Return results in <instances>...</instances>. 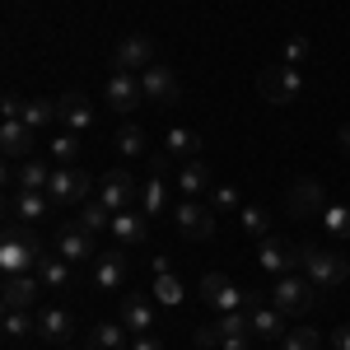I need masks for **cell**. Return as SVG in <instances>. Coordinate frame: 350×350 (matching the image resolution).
Masks as SVG:
<instances>
[{"instance_id":"obj_1","label":"cell","mask_w":350,"mask_h":350,"mask_svg":"<svg viewBox=\"0 0 350 350\" xmlns=\"http://www.w3.org/2000/svg\"><path fill=\"white\" fill-rule=\"evenodd\" d=\"M38 262H42V239L14 219V224L5 229V239H0V271H5V275H24V271H33Z\"/></svg>"},{"instance_id":"obj_2","label":"cell","mask_w":350,"mask_h":350,"mask_svg":"<svg viewBox=\"0 0 350 350\" xmlns=\"http://www.w3.org/2000/svg\"><path fill=\"white\" fill-rule=\"evenodd\" d=\"M295 267H304V275L313 280V285H341L350 275V262L341 252H327V247H313V243H299L295 247Z\"/></svg>"},{"instance_id":"obj_3","label":"cell","mask_w":350,"mask_h":350,"mask_svg":"<svg viewBox=\"0 0 350 350\" xmlns=\"http://www.w3.org/2000/svg\"><path fill=\"white\" fill-rule=\"evenodd\" d=\"M257 94L267 98V103H275V108H285V103H295L299 94H304V70L299 66H267L262 75H257Z\"/></svg>"},{"instance_id":"obj_4","label":"cell","mask_w":350,"mask_h":350,"mask_svg":"<svg viewBox=\"0 0 350 350\" xmlns=\"http://www.w3.org/2000/svg\"><path fill=\"white\" fill-rule=\"evenodd\" d=\"M173 224H178V234H183V239L206 243V239H215L219 215L211 211V201H196V196H187V201H178V206H173Z\"/></svg>"},{"instance_id":"obj_5","label":"cell","mask_w":350,"mask_h":350,"mask_svg":"<svg viewBox=\"0 0 350 350\" xmlns=\"http://www.w3.org/2000/svg\"><path fill=\"white\" fill-rule=\"evenodd\" d=\"M313 290H318V285H313L308 275H295V271H290V275H275V285H271V304H275L285 318H299V313L313 308Z\"/></svg>"},{"instance_id":"obj_6","label":"cell","mask_w":350,"mask_h":350,"mask_svg":"<svg viewBox=\"0 0 350 350\" xmlns=\"http://www.w3.org/2000/svg\"><path fill=\"white\" fill-rule=\"evenodd\" d=\"M98 201L108 206L112 215L135 211V206H140V183H135L126 168H108V173H103V183H98Z\"/></svg>"},{"instance_id":"obj_7","label":"cell","mask_w":350,"mask_h":350,"mask_svg":"<svg viewBox=\"0 0 350 350\" xmlns=\"http://www.w3.org/2000/svg\"><path fill=\"white\" fill-rule=\"evenodd\" d=\"M168 178H173V154H154L150 159V178L140 183V211L145 215H159L163 206L173 201L168 196Z\"/></svg>"},{"instance_id":"obj_8","label":"cell","mask_w":350,"mask_h":350,"mask_svg":"<svg viewBox=\"0 0 350 350\" xmlns=\"http://www.w3.org/2000/svg\"><path fill=\"white\" fill-rule=\"evenodd\" d=\"M89 191H94V178H89V173H80L75 163H61V168L52 173L47 196H52L56 206H84V201H89Z\"/></svg>"},{"instance_id":"obj_9","label":"cell","mask_w":350,"mask_h":350,"mask_svg":"<svg viewBox=\"0 0 350 350\" xmlns=\"http://www.w3.org/2000/svg\"><path fill=\"white\" fill-rule=\"evenodd\" d=\"M201 304H206V308H215V313H229V308H247V295H243L229 275L206 271V275H201Z\"/></svg>"},{"instance_id":"obj_10","label":"cell","mask_w":350,"mask_h":350,"mask_svg":"<svg viewBox=\"0 0 350 350\" xmlns=\"http://www.w3.org/2000/svg\"><path fill=\"white\" fill-rule=\"evenodd\" d=\"M285 211H290V219L323 215V211H327V196H323V187H318V178H295L290 191H285Z\"/></svg>"},{"instance_id":"obj_11","label":"cell","mask_w":350,"mask_h":350,"mask_svg":"<svg viewBox=\"0 0 350 350\" xmlns=\"http://www.w3.org/2000/svg\"><path fill=\"white\" fill-rule=\"evenodd\" d=\"M140 94H145V103H154V108H163V103H178V94H183V84H178V75L168 70V66H150V70H140Z\"/></svg>"},{"instance_id":"obj_12","label":"cell","mask_w":350,"mask_h":350,"mask_svg":"<svg viewBox=\"0 0 350 350\" xmlns=\"http://www.w3.org/2000/svg\"><path fill=\"white\" fill-rule=\"evenodd\" d=\"M47 285L33 275V271H24V275H5V290H0V304H5V313H33V304H38V295H42Z\"/></svg>"},{"instance_id":"obj_13","label":"cell","mask_w":350,"mask_h":350,"mask_svg":"<svg viewBox=\"0 0 350 350\" xmlns=\"http://www.w3.org/2000/svg\"><path fill=\"white\" fill-rule=\"evenodd\" d=\"M247 318H252V336L257 341H280L290 332V318L275 308V304H262L257 295H247Z\"/></svg>"},{"instance_id":"obj_14","label":"cell","mask_w":350,"mask_h":350,"mask_svg":"<svg viewBox=\"0 0 350 350\" xmlns=\"http://www.w3.org/2000/svg\"><path fill=\"white\" fill-rule=\"evenodd\" d=\"M112 66H117V70H126V75H135V70H150V66H154V42H150L145 33L122 38V42H117V52H112Z\"/></svg>"},{"instance_id":"obj_15","label":"cell","mask_w":350,"mask_h":350,"mask_svg":"<svg viewBox=\"0 0 350 350\" xmlns=\"http://www.w3.org/2000/svg\"><path fill=\"white\" fill-rule=\"evenodd\" d=\"M103 103L112 112H131L145 103V94H140V75H126V70H112L108 89H103Z\"/></svg>"},{"instance_id":"obj_16","label":"cell","mask_w":350,"mask_h":350,"mask_svg":"<svg viewBox=\"0 0 350 350\" xmlns=\"http://www.w3.org/2000/svg\"><path fill=\"white\" fill-rule=\"evenodd\" d=\"M98 234H89V229H80L75 219L70 224H61V234H56V252L66 257V262H84V257H98Z\"/></svg>"},{"instance_id":"obj_17","label":"cell","mask_w":350,"mask_h":350,"mask_svg":"<svg viewBox=\"0 0 350 350\" xmlns=\"http://www.w3.org/2000/svg\"><path fill=\"white\" fill-rule=\"evenodd\" d=\"M56 108H61V122H66V131L84 135L89 126H94V103L84 98L80 89H66V94L56 98Z\"/></svg>"},{"instance_id":"obj_18","label":"cell","mask_w":350,"mask_h":350,"mask_svg":"<svg viewBox=\"0 0 350 350\" xmlns=\"http://www.w3.org/2000/svg\"><path fill=\"white\" fill-rule=\"evenodd\" d=\"M108 234L117 239V247H140L150 239V219H145V211H122V215H112Z\"/></svg>"},{"instance_id":"obj_19","label":"cell","mask_w":350,"mask_h":350,"mask_svg":"<svg viewBox=\"0 0 350 350\" xmlns=\"http://www.w3.org/2000/svg\"><path fill=\"white\" fill-rule=\"evenodd\" d=\"M122 323L131 327L135 336H140V332H154V327H159L154 295H126V299H122Z\"/></svg>"},{"instance_id":"obj_20","label":"cell","mask_w":350,"mask_h":350,"mask_svg":"<svg viewBox=\"0 0 350 350\" xmlns=\"http://www.w3.org/2000/svg\"><path fill=\"white\" fill-rule=\"evenodd\" d=\"M33 140H38V131H33V126H24L19 117L0 126V150H5V159H19V163L33 159Z\"/></svg>"},{"instance_id":"obj_21","label":"cell","mask_w":350,"mask_h":350,"mask_svg":"<svg viewBox=\"0 0 350 350\" xmlns=\"http://www.w3.org/2000/svg\"><path fill=\"white\" fill-rule=\"evenodd\" d=\"M94 285L98 290H122L126 285V257H122V247H108V252L94 257Z\"/></svg>"},{"instance_id":"obj_22","label":"cell","mask_w":350,"mask_h":350,"mask_svg":"<svg viewBox=\"0 0 350 350\" xmlns=\"http://www.w3.org/2000/svg\"><path fill=\"white\" fill-rule=\"evenodd\" d=\"M56 201L47 196V191H33V187H19V191H10V215L14 219H24V224H33V219H42L47 211H52Z\"/></svg>"},{"instance_id":"obj_23","label":"cell","mask_w":350,"mask_h":350,"mask_svg":"<svg viewBox=\"0 0 350 350\" xmlns=\"http://www.w3.org/2000/svg\"><path fill=\"white\" fill-rule=\"evenodd\" d=\"M173 183H178L183 196H206V191L215 187V173H211V163H206V159H187L183 168H178Z\"/></svg>"},{"instance_id":"obj_24","label":"cell","mask_w":350,"mask_h":350,"mask_svg":"<svg viewBox=\"0 0 350 350\" xmlns=\"http://www.w3.org/2000/svg\"><path fill=\"white\" fill-rule=\"evenodd\" d=\"M257 262H262L271 275H290V271H295V252L275 239V234H267V239H257Z\"/></svg>"},{"instance_id":"obj_25","label":"cell","mask_w":350,"mask_h":350,"mask_svg":"<svg viewBox=\"0 0 350 350\" xmlns=\"http://www.w3.org/2000/svg\"><path fill=\"white\" fill-rule=\"evenodd\" d=\"M70 332H75V318H70L66 308H42V313H38V336H42V341L66 346V341H70Z\"/></svg>"},{"instance_id":"obj_26","label":"cell","mask_w":350,"mask_h":350,"mask_svg":"<svg viewBox=\"0 0 350 350\" xmlns=\"http://www.w3.org/2000/svg\"><path fill=\"white\" fill-rule=\"evenodd\" d=\"M70 267H75V262H66L61 252H42V262H38V280H42L47 290H70Z\"/></svg>"},{"instance_id":"obj_27","label":"cell","mask_w":350,"mask_h":350,"mask_svg":"<svg viewBox=\"0 0 350 350\" xmlns=\"http://www.w3.org/2000/svg\"><path fill=\"white\" fill-rule=\"evenodd\" d=\"M19 122L33 126V131H47L52 122H61V108H56V98H28L24 112H19Z\"/></svg>"},{"instance_id":"obj_28","label":"cell","mask_w":350,"mask_h":350,"mask_svg":"<svg viewBox=\"0 0 350 350\" xmlns=\"http://www.w3.org/2000/svg\"><path fill=\"white\" fill-rule=\"evenodd\" d=\"M10 183L33 187V191H47V187H52V173H47V163H42V159H24L14 173H10Z\"/></svg>"},{"instance_id":"obj_29","label":"cell","mask_w":350,"mask_h":350,"mask_svg":"<svg viewBox=\"0 0 350 350\" xmlns=\"http://www.w3.org/2000/svg\"><path fill=\"white\" fill-rule=\"evenodd\" d=\"M122 346H126V323H98L89 332L84 350H122Z\"/></svg>"},{"instance_id":"obj_30","label":"cell","mask_w":350,"mask_h":350,"mask_svg":"<svg viewBox=\"0 0 350 350\" xmlns=\"http://www.w3.org/2000/svg\"><path fill=\"white\" fill-rule=\"evenodd\" d=\"M168 154H173V159H201V135L196 131H187V126H173V131H168Z\"/></svg>"},{"instance_id":"obj_31","label":"cell","mask_w":350,"mask_h":350,"mask_svg":"<svg viewBox=\"0 0 350 350\" xmlns=\"http://www.w3.org/2000/svg\"><path fill=\"white\" fill-rule=\"evenodd\" d=\"M154 304L159 308H178L183 304V280L173 271H154Z\"/></svg>"},{"instance_id":"obj_32","label":"cell","mask_w":350,"mask_h":350,"mask_svg":"<svg viewBox=\"0 0 350 350\" xmlns=\"http://www.w3.org/2000/svg\"><path fill=\"white\" fill-rule=\"evenodd\" d=\"M75 224H80V229H89V234H103V229L112 224V211L103 206V201H98V196H94V201H84V206H80Z\"/></svg>"},{"instance_id":"obj_33","label":"cell","mask_w":350,"mask_h":350,"mask_svg":"<svg viewBox=\"0 0 350 350\" xmlns=\"http://www.w3.org/2000/svg\"><path fill=\"white\" fill-rule=\"evenodd\" d=\"M318 219L327 224V234H332V239L350 243V206H341V201H327V211H323Z\"/></svg>"},{"instance_id":"obj_34","label":"cell","mask_w":350,"mask_h":350,"mask_svg":"<svg viewBox=\"0 0 350 350\" xmlns=\"http://www.w3.org/2000/svg\"><path fill=\"white\" fill-rule=\"evenodd\" d=\"M47 154H52L56 163H75V159H80V135H75V131L52 135V140H47Z\"/></svg>"},{"instance_id":"obj_35","label":"cell","mask_w":350,"mask_h":350,"mask_svg":"<svg viewBox=\"0 0 350 350\" xmlns=\"http://www.w3.org/2000/svg\"><path fill=\"white\" fill-rule=\"evenodd\" d=\"M239 229H243V234H252V239H267V234H271V215L262 211V206H243V211H239Z\"/></svg>"},{"instance_id":"obj_36","label":"cell","mask_w":350,"mask_h":350,"mask_svg":"<svg viewBox=\"0 0 350 350\" xmlns=\"http://www.w3.org/2000/svg\"><path fill=\"white\" fill-rule=\"evenodd\" d=\"M206 201H211V211H215V215H239V211H243V206H239V191H234V187H219V183L206 191Z\"/></svg>"},{"instance_id":"obj_37","label":"cell","mask_w":350,"mask_h":350,"mask_svg":"<svg viewBox=\"0 0 350 350\" xmlns=\"http://www.w3.org/2000/svg\"><path fill=\"white\" fill-rule=\"evenodd\" d=\"M323 346V336L313 332V327H290L285 336H280V350H318Z\"/></svg>"},{"instance_id":"obj_38","label":"cell","mask_w":350,"mask_h":350,"mask_svg":"<svg viewBox=\"0 0 350 350\" xmlns=\"http://www.w3.org/2000/svg\"><path fill=\"white\" fill-rule=\"evenodd\" d=\"M280 56H285V66H299V70H304V66H308V56H313V47H308V38H304V33H290V38H285V47H280Z\"/></svg>"},{"instance_id":"obj_39","label":"cell","mask_w":350,"mask_h":350,"mask_svg":"<svg viewBox=\"0 0 350 350\" xmlns=\"http://www.w3.org/2000/svg\"><path fill=\"white\" fill-rule=\"evenodd\" d=\"M28 332H38V318H33V313H24V308H19V313H5V336H10V341H24Z\"/></svg>"},{"instance_id":"obj_40","label":"cell","mask_w":350,"mask_h":350,"mask_svg":"<svg viewBox=\"0 0 350 350\" xmlns=\"http://www.w3.org/2000/svg\"><path fill=\"white\" fill-rule=\"evenodd\" d=\"M117 150H122L126 159H140V154H145V131H140V126H122V131H117Z\"/></svg>"},{"instance_id":"obj_41","label":"cell","mask_w":350,"mask_h":350,"mask_svg":"<svg viewBox=\"0 0 350 350\" xmlns=\"http://www.w3.org/2000/svg\"><path fill=\"white\" fill-rule=\"evenodd\" d=\"M191 341H196V346H201V350L219 346V323H215V327H196V332H191Z\"/></svg>"},{"instance_id":"obj_42","label":"cell","mask_w":350,"mask_h":350,"mask_svg":"<svg viewBox=\"0 0 350 350\" xmlns=\"http://www.w3.org/2000/svg\"><path fill=\"white\" fill-rule=\"evenodd\" d=\"M0 112H5V122H14V117L24 112V98H19V94H5V103H0Z\"/></svg>"},{"instance_id":"obj_43","label":"cell","mask_w":350,"mask_h":350,"mask_svg":"<svg viewBox=\"0 0 350 350\" xmlns=\"http://www.w3.org/2000/svg\"><path fill=\"white\" fill-rule=\"evenodd\" d=\"M131 350H163V346H159V336H154V332H140V336L131 341Z\"/></svg>"},{"instance_id":"obj_44","label":"cell","mask_w":350,"mask_h":350,"mask_svg":"<svg viewBox=\"0 0 350 350\" xmlns=\"http://www.w3.org/2000/svg\"><path fill=\"white\" fill-rule=\"evenodd\" d=\"M332 346H336V350H350V327H336V336H332Z\"/></svg>"},{"instance_id":"obj_45","label":"cell","mask_w":350,"mask_h":350,"mask_svg":"<svg viewBox=\"0 0 350 350\" xmlns=\"http://www.w3.org/2000/svg\"><path fill=\"white\" fill-rule=\"evenodd\" d=\"M341 154L350 159V126H341Z\"/></svg>"},{"instance_id":"obj_46","label":"cell","mask_w":350,"mask_h":350,"mask_svg":"<svg viewBox=\"0 0 350 350\" xmlns=\"http://www.w3.org/2000/svg\"><path fill=\"white\" fill-rule=\"evenodd\" d=\"M66 350H70V346H66Z\"/></svg>"}]
</instances>
